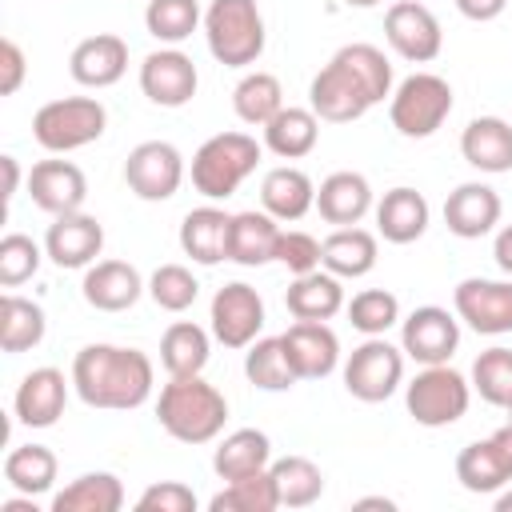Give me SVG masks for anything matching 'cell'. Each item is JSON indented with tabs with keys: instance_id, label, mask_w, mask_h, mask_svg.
Wrapping results in <instances>:
<instances>
[{
	"instance_id": "obj_9",
	"label": "cell",
	"mask_w": 512,
	"mask_h": 512,
	"mask_svg": "<svg viewBox=\"0 0 512 512\" xmlns=\"http://www.w3.org/2000/svg\"><path fill=\"white\" fill-rule=\"evenodd\" d=\"M404 384V348L384 336H364L344 360V388L360 404H380Z\"/></svg>"
},
{
	"instance_id": "obj_43",
	"label": "cell",
	"mask_w": 512,
	"mask_h": 512,
	"mask_svg": "<svg viewBox=\"0 0 512 512\" xmlns=\"http://www.w3.org/2000/svg\"><path fill=\"white\" fill-rule=\"evenodd\" d=\"M472 392H480L484 404L508 408L512 404V348H488L472 364Z\"/></svg>"
},
{
	"instance_id": "obj_19",
	"label": "cell",
	"mask_w": 512,
	"mask_h": 512,
	"mask_svg": "<svg viewBox=\"0 0 512 512\" xmlns=\"http://www.w3.org/2000/svg\"><path fill=\"white\" fill-rule=\"evenodd\" d=\"M68 384L72 376L64 380L60 368H32L20 384H16V396H12V412L24 428H52L60 416H64V404H68Z\"/></svg>"
},
{
	"instance_id": "obj_16",
	"label": "cell",
	"mask_w": 512,
	"mask_h": 512,
	"mask_svg": "<svg viewBox=\"0 0 512 512\" xmlns=\"http://www.w3.org/2000/svg\"><path fill=\"white\" fill-rule=\"evenodd\" d=\"M100 248H104V224L96 216H88L84 208L52 216V224L44 232V252L56 268H88V264H96Z\"/></svg>"
},
{
	"instance_id": "obj_37",
	"label": "cell",
	"mask_w": 512,
	"mask_h": 512,
	"mask_svg": "<svg viewBox=\"0 0 512 512\" xmlns=\"http://www.w3.org/2000/svg\"><path fill=\"white\" fill-rule=\"evenodd\" d=\"M56 452L48 444H20L4 456V480L12 492H24V496H44L52 484H56Z\"/></svg>"
},
{
	"instance_id": "obj_49",
	"label": "cell",
	"mask_w": 512,
	"mask_h": 512,
	"mask_svg": "<svg viewBox=\"0 0 512 512\" xmlns=\"http://www.w3.org/2000/svg\"><path fill=\"white\" fill-rule=\"evenodd\" d=\"M24 72H28V60H24L20 44L12 36H4L0 40V96H16L24 84Z\"/></svg>"
},
{
	"instance_id": "obj_52",
	"label": "cell",
	"mask_w": 512,
	"mask_h": 512,
	"mask_svg": "<svg viewBox=\"0 0 512 512\" xmlns=\"http://www.w3.org/2000/svg\"><path fill=\"white\" fill-rule=\"evenodd\" d=\"M0 164H4V196L12 200L20 188V164H16V156H0Z\"/></svg>"
},
{
	"instance_id": "obj_4",
	"label": "cell",
	"mask_w": 512,
	"mask_h": 512,
	"mask_svg": "<svg viewBox=\"0 0 512 512\" xmlns=\"http://www.w3.org/2000/svg\"><path fill=\"white\" fill-rule=\"evenodd\" d=\"M264 144L248 132H216L192 152V188L204 200H228L260 164Z\"/></svg>"
},
{
	"instance_id": "obj_22",
	"label": "cell",
	"mask_w": 512,
	"mask_h": 512,
	"mask_svg": "<svg viewBox=\"0 0 512 512\" xmlns=\"http://www.w3.org/2000/svg\"><path fill=\"white\" fill-rule=\"evenodd\" d=\"M144 276L128 260H96L84 268L80 292L96 312H124L144 296Z\"/></svg>"
},
{
	"instance_id": "obj_36",
	"label": "cell",
	"mask_w": 512,
	"mask_h": 512,
	"mask_svg": "<svg viewBox=\"0 0 512 512\" xmlns=\"http://www.w3.org/2000/svg\"><path fill=\"white\" fill-rule=\"evenodd\" d=\"M44 332H48L44 308L36 300H28V296H20V292L8 288L4 300H0V348L8 356L28 352V348H36L44 340Z\"/></svg>"
},
{
	"instance_id": "obj_20",
	"label": "cell",
	"mask_w": 512,
	"mask_h": 512,
	"mask_svg": "<svg viewBox=\"0 0 512 512\" xmlns=\"http://www.w3.org/2000/svg\"><path fill=\"white\" fill-rule=\"evenodd\" d=\"M28 196L48 216L80 212L88 200V180L72 160H40L28 172Z\"/></svg>"
},
{
	"instance_id": "obj_30",
	"label": "cell",
	"mask_w": 512,
	"mask_h": 512,
	"mask_svg": "<svg viewBox=\"0 0 512 512\" xmlns=\"http://www.w3.org/2000/svg\"><path fill=\"white\" fill-rule=\"evenodd\" d=\"M284 308L296 320H332L336 312H344V284L340 276H332L328 268L304 272L288 284L284 292Z\"/></svg>"
},
{
	"instance_id": "obj_55",
	"label": "cell",
	"mask_w": 512,
	"mask_h": 512,
	"mask_svg": "<svg viewBox=\"0 0 512 512\" xmlns=\"http://www.w3.org/2000/svg\"><path fill=\"white\" fill-rule=\"evenodd\" d=\"M492 504H496V512H512V488H508V492H496Z\"/></svg>"
},
{
	"instance_id": "obj_12",
	"label": "cell",
	"mask_w": 512,
	"mask_h": 512,
	"mask_svg": "<svg viewBox=\"0 0 512 512\" xmlns=\"http://www.w3.org/2000/svg\"><path fill=\"white\" fill-rule=\"evenodd\" d=\"M400 348L416 364H448L460 348V316L440 304H420L400 320Z\"/></svg>"
},
{
	"instance_id": "obj_42",
	"label": "cell",
	"mask_w": 512,
	"mask_h": 512,
	"mask_svg": "<svg viewBox=\"0 0 512 512\" xmlns=\"http://www.w3.org/2000/svg\"><path fill=\"white\" fill-rule=\"evenodd\" d=\"M212 512H272L280 508V496H276V480L272 472H252V476H240V480H228L212 500H208Z\"/></svg>"
},
{
	"instance_id": "obj_28",
	"label": "cell",
	"mask_w": 512,
	"mask_h": 512,
	"mask_svg": "<svg viewBox=\"0 0 512 512\" xmlns=\"http://www.w3.org/2000/svg\"><path fill=\"white\" fill-rule=\"evenodd\" d=\"M260 204L280 224H292V220H300V216H308L316 208V184H312V176L304 168L280 164V168L264 172V180H260Z\"/></svg>"
},
{
	"instance_id": "obj_7",
	"label": "cell",
	"mask_w": 512,
	"mask_h": 512,
	"mask_svg": "<svg viewBox=\"0 0 512 512\" xmlns=\"http://www.w3.org/2000/svg\"><path fill=\"white\" fill-rule=\"evenodd\" d=\"M448 116H452V84L436 72H412L388 96V120L408 140H428Z\"/></svg>"
},
{
	"instance_id": "obj_54",
	"label": "cell",
	"mask_w": 512,
	"mask_h": 512,
	"mask_svg": "<svg viewBox=\"0 0 512 512\" xmlns=\"http://www.w3.org/2000/svg\"><path fill=\"white\" fill-rule=\"evenodd\" d=\"M356 508H384V512H392L396 500H388V496H364V500H356Z\"/></svg>"
},
{
	"instance_id": "obj_48",
	"label": "cell",
	"mask_w": 512,
	"mask_h": 512,
	"mask_svg": "<svg viewBox=\"0 0 512 512\" xmlns=\"http://www.w3.org/2000/svg\"><path fill=\"white\" fill-rule=\"evenodd\" d=\"M140 512H196V492L184 480H156L136 500Z\"/></svg>"
},
{
	"instance_id": "obj_44",
	"label": "cell",
	"mask_w": 512,
	"mask_h": 512,
	"mask_svg": "<svg viewBox=\"0 0 512 512\" xmlns=\"http://www.w3.org/2000/svg\"><path fill=\"white\" fill-rule=\"evenodd\" d=\"M348 320L364 336H384L392 324H400V300L388 288H364L344 304Z\"/></svg>"
},
{
	"instance_id": "obj_34",
	"label": "cell",
	"mask_w": 512,
	"mask_h": 512,
	"mask_svg": "<svg viewBox=\"0 0 512 512\" xmlns=\"http://www.w3.org/2000/svg\"><path fill=\"white\" fill-rule=\"evenodd\" d=\"M456 480H460L464 492L496 496V492L512 480V468L504 464L500 448H496L492 436H488V440H472V444L460 448V456H456Z\"/></svg>"
},
{
	"instance_id": "obj_21",
	"label": "cell",
	"mask_w": 512,
	"mask_h": 512,
	"mask_svg": "<svg viewBox=\"0 0 512 512\" xmlns=\"http://www.w3.org/2000/svg\"><path fill=\"white\" fill-rule=\"evenodd\" d=\"M68 72L80 88H112L128 72V44L116 32L84 36L68 56Z\"/></svg>"
},
{
	"instance_id": "obj_39",
	"label": "cell",
	"mask_w": 512,
	"mask_h": 512,
	"mask_svg": "<svg viewBox=\"0 0 512 512\" xmlns=\"http://www.w3.org/2000/svg\"><path fill=\"white\" fill-rule=\"evenodd\" d=\"M268 472L276 480L280 508H308L324 496V472L308 456H280L268 464Z\"/></svg>"
},
{
	"instance_id": "obj_31",
	"label": "cell",
	"mask_w": 512,
	"mask_h": 512,
	"mask_svg": "<svg viewBox=\"0 0 512 512\" xmlns=\"http://www.w3.org/2000/svg\"><path fill=\"white\" fill-rule=\"evenodd\" d=\"M320 140V116L312 108L284 104L268 124H264V148L280 160H304Z\"/></svg>"
},
{
	"instance_id": "obj_3",
	"label": "cell",
	"mask_w": 512,
	"mask_h": 512,
	"mask_svg": "<svg viewBox=\"0 0 512 512\" xmlns=\"http://www.w3.org/2000/svg\"><path fill=\"white\" fill-rule=\"evenodd\" d=\"M156 420L180 444H212L224 432L228 400L200 372L168 376V384L160 388V400H156Z\"/></svg>"
},
{
	"instance_id": "obj_25",
	"label": "cell",
	"mask_w": 512,
	"mask_h": 512,
	"mask_svg": "<svg viewBox=\"0 0 512 512\" xmlns=\"http://www.w3.org/2000/svg\"><path fill=\"white\" fill-rule=\"evenodd\" d=\"M376 256H380V244H376V232L360 228V224H348V228H332L324 240H320V268H328L332 276L340 280H360L376 268Z\"/></svg>"
},
{
	"instance_id": "obj_32",
	"label": "cell",
	"mask_w": 512,
	"mask_h": 512,
	"mask_svg": "<svg viewBox=\"0 0 512 512\" xmlns=\"http://www.w3.org/2000/svg\"><path fill=\"white\" fill-rule=\"evenodd\" d=\"M268 464H272V440L260 428H236L212 452V472L220 480H240V476L264 472Z\"/></svg>"
},
{
	"instance_id": "obj_57",
	"label": "cell",
	"mask_w": 512,
	"mask_h": 512,
	"mask_svg": "<svg viewBox=\"0 0 512 512\" xmlns=\"http://www.w3.org/2000/svg\"><path fill=\"white\" fill-rule=\"evenodd\" d=\"M504 412H508V420H512V404H508V408H504Z\"/></svg>"
},
{
	"instance_id": "obj_18",
	"label": "cell",
	"mask_w": 512,
	"mask_h": 512,
	"mask_svg": "<svg viewBox=\"0 0 512 512\" xmlns=\"http://www.w3.org/2000/svg\"><path fill=\"white\" fill-rule=\"evenodd\" d=\"M500 192L484 180H468V184H456L444 200V224L452 236L460 240H480L488 236L496 224H500Z\"/></svg>"
},
{
	"instance_id": "obj_17",
	"label": "cell",
	"mask_w": 512,
	"mask_h": 512,
	"mask_svg": "<svg viewBox=\"0 0 512 512\" xmlns=\"http://www.w3.org/2000/svg\"><path fill=\"white\" fill-rule=\"evenodd\" d=\"M280 344L288 352V364L300 380H324L340 364V340L324 320H296L280 332Z\"/></svg>"
},
{
	"instance_id": "obj_6",
	"label": "cell",
	"mask_w": 512,
	"mask_h": 512,
	"mask_svg": "<svg viewBox=\"0 0 512 512\" xmlns=\"http://www.w3.org/2000/svg\"><path fill=\"white\" fill-rule=\"evenodd\" d=\"M108 128V108L96 96H60L36 108L32 136L44 152H76L84 144H96Z\"/></svg>"
},
{
	"instance_id": "obj_35",
	"label": "cell",
	"mask_w": 512,
	"mask_h": 512,
	"mask_svg": "<svg viewBox=\"0 0 512 512\" xmlns=\"http://www.w3.org/2000/svg\"><path fill=\"white\" fill-rule=\"evenodd\" d=\"M124 484L112 472H84L52 496V512H120Z\"/></svg>"
},
{
	"instance_id": "obj_40",
	"label": "cell",
	"mask_w": 512,
	"mask_h": 512,
	"mask_svg": "<svg viewBox=\"0 0 512 512\" xmlns=\"http://www.w3.org/2000/svg\"><path fill=\"white\" fill-rule=\"evenodd\" d=\"M280 108H284V88L272 72H244L240 84L232 88V112L252 128H264Z\"/></svg>"
},
{
	"instance_id": "obj_47",
	"label": "cell",
	"mask_w": 512,
	"mask_h": 512,
	"mask_svg": "<svg viewBox=\"0 0 512 512\" xmlns=\"http://www.w3.org/2000/svg\"><path fill=\"white\" fill-rule=\"evenodd\" d=\"M276 260L292 272V276H304V272H316L320 268V240L312 232H300V228H288L280 232V244H276Z\"/></svg>"
},
{
	"instance_id": "obj_53",
	"label": "cell",
	"mask_w": 512,
	"mask_h": 512,
	"mask_svg": "<svg viewBox=\"0 0 512 512\" xmlns=\"http://www.w3.org/2000/svg\"><path fill=\"white\" fill-rule=\"evenodd\" d=\"M492 444L500 448V456H504V464L512 468V420H508L504 428H496V432H492Z\"/></svg>"
},
{
	"instance_id": "obj_38",
	"label": "cell",
	"mask_w": 512,
	"mask_h": 512,
	"mask_svg": "<svg viewBox=\"0 0 512 512\" xmlns=\"http://www.w3.org/2000/svg\"><path fill=\"white\" fill-rule=\"evenodd\" d=\"M244 376L248 384H256L260 392H288L300 376L288 364V352L280 344V336H256L244 352Z\"/></svg>"
},
{
	"instance_id": "obj_46",
	"label": "cell",
	"mask_w": 512,
	"mask_h": 512,
	"mask_svg": "<svg viewBox=\"0 0 512 512\" xmlns=\"http://www.w3.org/2000/svg\"><path fill=\"white\" fill-rule=\"evenodd\" d=\"M48 252L32 240V236H24V232H8L4 240H0V284L4 288H20L24 280H32L36 272H40V260H44Z\"/></svg>"
},
{
	"instance_id": "obj_11",
	"label": "cell",
	"mask_w": 512,
	"mask_h": 512,
	"mask_svg": "<svg viewBox=\"0 0 512 512\" xmlns=\"http://www.w3.org/2000/svg\"><path fill=\"white\" fill-rule=\"evenodd\" d=\"M384 40L408 64H432L444 48V28L436 12L420 0H396L384 12Z\"/></svg>"
},
{
	"instance_id": "obj_45",
	"label": "cell",
	"mask_w": 512,
	"mask_h": 512,
	"mask_svg": "<svg viewBox=\"0 0 512 512\" xmlns=\"http://www.w3.org/2000/svg\"><path fill=\"white\" fill-rule=\"evenodd\" d=\"M148 296L164 312H188L196 304V296H200V280L184 264H160L148 276Z\"/></svg>"
},
{
	"instance_id": "obj_10",
	"label": "cell",
	"mask_w": 512,
	"mask_h": 512,
	"mask_svg": "<svg viewBox=\"0 0 512 512\" xmlns=\"http://www.w3.org/2000/svg\"><path fill=\"white\" fill-rule=\"evenodd\" d=\"M124 184L132 188V196L148 200V204H160V200H172L184 184V156L176 144L168 140H144L128 152L124 160Z\"/></svg>"
},
{
	"instance_id": "obj_15",
	"label": "cell",
	"mask_w": 512,
	"mask_h": 512,
	"mask_svg": "<svg viewBox=\"0 0 512 512\" xmlns=\"http://www.w3.org/2000/svg\"><path fill=\"white\" fill-rule=\"evenodd\" d=\"M200 88V72L192 56L180 48H156L140 64V92L160 108H184Z\"/></svg>"
},
{
	"instance_id": "obj_1",
	"label": "cell",
	"mask_w": 512,
	"mask_h": 512,
	"mask_svg": "<svg viewBox=\"0 0 512 512\" xmlns=\"http://www.w3.org/2000/svg\"><path fill=\"white\" fill-rule=\"evenodd\" d=\"M392 96V64L376 44H344L308 84V108L328 124H352Z\"/></svg>"
},
{
	"instance_id": "obj_14",
	"label": "cell",
	"mask_w": 512,
	"mask_h": 512,
	"mask_svg": "<svg viewBox=\"0 0 512 512\" xmlns=\"http://www.w3.org/2000/svg\"><path fill=\"white\" fill-rule=\"evenodd\" d=\"M208 320H212V340L216 344L248 348L260 336V328H264V300H260V292L252 284L232 280V284L216 288Z\"/></svg>"
},
{
	"instance_id": "obj_13",
	"label": "cell",
	"mask_w": 512,
	"mask_h": 512,
	"mask_svg": "<svg viewBox=\"0 0 512 512\" xmlns=\"http://www.w3.org/2000/svg\"><path fill=\"white\" fill-rule=\"evenodd\" d=\"M452 312L480 336H508L512 332V276L484 280L468 276L452 288Z\"/></svg>"
},
{
	"instance_id": "obj_51",
	"label": "cell",
	"mask_w": 512,
	"mask_h": 512,
	"mask_svg": "<svg viewBox=\"0 0 512 512\" xmlns=\"http://www.w3.org/2000/svg\"><path fill=\"white\" fill-rule=\"evenodd\" d=\"M492 256H496L500 272L512 276V224H504V228L496 232V240H492Z\"/></svg>"
},
{
	"instance_id": "obj_24",
	"label": "cell",
	"mask_w": 512,
	"mask_h": 512,
	"mask_svg": "<svg viewBox=\"0 0 512 512\" xmlns=\"http://www.w3.org/2000/svg\"><path fill=\"white\" fill-rule=\"evenodd\" d=\"M280 220L268 216L264 208H248V212H232V232H228V260L240 268H264L276 260V244H280Z\"/></svg>"
},
{
	"instance_id": "obj_50",
	"label": "cell",
	"mask_w": 512,
	"mask_h": 512,
	"mask_svg": "<svg viewBox=\"0 0 512 512\" xmlns=\"http://www.w3.org/2000/svg\"><path fill=\"white\" fill-rule=\"evenodd\" d=\"M504 8H508V0H456V12H460L464 20H476V24L496 20Z\"/></svg>"
},
{
	"instance_id": "obj_26",
	"label": "cell",
	"mask_w": 512,
	"mask_h": 512,
	"mask_svg": "<svg viewBox=\"0 0 512 512\" xmlns=\"http://www.w3.org/2000/svg\"><path fill=\"white\" fill-rule=\"evenodd\" d=\"M372 208H376L372 204V184H368L364 172H332L316 188V212L336 228L360 224Z\"/></svg>"
},
{
	"instance_id": "obj_5",
	"label": "cell",
	"mask_w": 512,
	"mask_h": 512,
	"mask_svg": "<svg viewBox=\"0 0 512 512\" xmlns=\"http://www.w3.org/2000/svg\"><path fill=\"white\" fill-rule=\"evenodd\" d=\"M204 40L216 64L248 68L264 56V16L256 0H212L204 8Z\"/></svg>"
},
{
	"instance_id": "obj_33",
	"label": "cell",
	"mask_w": 512,
	"mask_h": 512,
	"mask_svg": "<svg viewBox=\"0 0 512 512\" xmlns=\"http://www.w3.org/2000/svg\"><path fill=\"white\" fill-rule=\"evenodd\" d=\"M212 356V336L192 320H172L160 336V364L168 376H196Z\"/></svg>"
},
{
	"instance_id": "obj_56",
	"label": "cell",
	"mask_w": 512,
	"mask_h": 512,
	"mask_svg": "<svg viewBox=\"0 0 512 512\" xmlns=\"http://www.w3.org/2000/svg\"><path fill=\"white\" fill-rule=\"evenodd\" d=\"M340 4H348V8H372V4H380V0H340Z\"/></svg>"
},
{
	"instance_id": "obj_41",
	"label": "cell",
	"mask_w": 512,
	"mask_h": 512,
	"mask_svg": "<svg viewBox=\"0 0 512 512\" xmlns=\"http://www.w3.org/2000/svg\"><path fill=\"white\" fill-rule=\"evenodd\" d=\"M200 24H204V12L196 0H148V8H144L148 36H156L168 48L184 44Z\"/></svg>"
},
{
	"instance_id": "obj_2",
	"label": "cell",
	"mask_w": 512,
	"mask_h": 512,
	"mask_svg": "<svg viewBox=\"0 0 512 512\" xmlns=\"http://www.w3.org/2000/svg\"><path fill=\"white\" fill-rule=\"evenodd\" d=\"M156 368L148 352L124 344H84L72 360V388L88 408L132 412L152 396Z\"/></svg>"
},
{
	"instance_id": "obj_23",
	"label": "cell",
	"mask_w": 512,
	"mask_h": 512,
	"mask_svg": "<svg viewBox=\"0 0 512 512\" xmlns=\"http://www.w3.org/2000/svg\"><path fill=\"white\" fill-rule=\"evenodd\" d=\"M376 232L388 240V244H412L428 232V220H432V208L424 200V192L400 184V188H388L380 200H376Z\"/></svg>"
},
{
	"instance_id": "obj_27",
	"label": "cell",
	"mask_w": 512,
	"mask_h": 512,
	"mask_svg": "<svg viewBox=\"0 0 512 512\" xmlns=\"http://www.w3.org/2000/svg\"><path fill=\"white\" fill-rule=\"evenodd\" d=\"M460 156L488 176L512 172V124L500 116H476L460 132Z\"/></svg>"
},
{
	"instance_id": "obj_29",
	"label": "cell",
	"mask_w": 512,
	"mask_h": 512,
	"mask_svg": "<svg viewBox=\"0 0 512 512\" xmlns=\"http://www.w3.org/2000/svg\"><path fill=\"white\" fill-rule=\"evenodd\" d=\"M228 232H232V212L204 204L180 220V248H184V256H192V264L212 268V264L228 260Z\"/></svg>"
},
{
	"instance_id": "obj_8",
	"label": "cell",
	"mask_w": 512,
	"mask_h": 512,
	"mask_svg": "<svg viewBox=\"0 0 512 512\" xmlns=\"http://www.w3.org/2000/svg\"><path fill=\"white\" fill-rule=\"evenodd\" d=\"M404 404L420 428H448L468 412L472 380H464V372H456L452 364H424L404 384Z\"/></svg>"
}]
</instances>
